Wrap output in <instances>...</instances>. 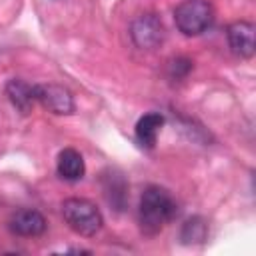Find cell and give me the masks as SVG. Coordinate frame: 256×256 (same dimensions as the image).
<instances>
[{"label":"cell","mask_w":256,"mask_h":256,"mask_svg":"<svg viewBox=\"0 0 256 256\" xmlns=\"http://www.w3.org/2000/svg\"><path fill=\"white\" fill-rule=\"evenodd\" d=\"M178 214V204L172 194L162 186H148L140 198L138 206V224L142 234L156 236L162 228L172 222Z\"/></svg>","instance_id":"6da1fadb"},{"label":"cell","mask_w":256,"mask_h":256,"mask_svg":"<svg viewBox=\"0 0 256 256\" xmlns=\"http://www.w3.org/2000/svg\"><path fill=\"white\" fill-rule=\"evenodd\" d=\"M62 216L66 224L80 236H96L102 230L104 218L98 206L86 198H68L62 202Z\"/></svg>","instance_id":"7a4b0ae2"},{"label":"cell","mask_w":256,"mask_h":256,"mask_svg":"<svg viewBox=\"0 0 256 256\" xmlns=\"http://www.w3.org/2000/svg\"><path fill=\"white\" fill-rule=\"evenodd\" d=\"M214 10L206 0H184L174 10V22L184 36H200L212 26Z\"/></svg>","instance_id":"3957f363"},{"label":"cell","mask_w":256,"mask_h":256,"mask_svg":"<svg viewBox=\"0 0 256 256\" xmlns=\"http://www.w3.org/2000/svg\"><path fill=\"white\" fill-rule=\"evenodd\" d=\"M130 36H132V40H134V44L138 48L154 50L164 42L166 32H164L162 20L156 14H142L132 22Z\"/></svg>","instance_id":"277c9868"},{"label":"cell","mask_w":256,"mask_h":256,"mask_svg":"<svg viewBox=\"0 0 256 256\" xmlns=\"http://www.w3.org/2000/svg\"><path fill=\"white\" fill-rule=\"evenodd\" d=\"M36 102H40L48 112L58 116H68L74 112V98L72 92L60 84H38L34 86Z\"/></svg>","instance_id":"5b68a950"},{"label":"cell","mask_w":256,"mask_h":256,"mask_svg":"<svg viewBox=\"0 0 256 256\" xmlns=\"http://www.w3.org/2000/svg\"><path fill=\"white\" fill-rule=\"evenodd\" d=\"M254 24L246 22V20H238L234 24L228 26V44L230 50L238 56V58H252L254 56Z\"/></svg>","instance_id":"8992f818"},{"label":"cell","mask_w":256,"mask_h":256,"mask_svg":"<svg viewBox=\"0 0 256 256\" xmlns=\"http://www.w3.org/2000/svg\"><path fill=\"white\" fill-rule=\"evenodd\" d=\"M8 228L16 236H26V238L40 236L46 230V218L38 210L24 208V210H18V212L12 214V218L8 222Z\"/></svg>","instance_id":"52a82bcc"},{"label":"cell","mask_w":256,"mask_h":256,"mask_svg":"<svg viewBox=\"0 0 256 256\" xmlns=\"http://www.w3.org/2000/svg\"><path fill=\"white\" fill-rule=\"evenodd\" d=\"M56 170H58L60 178H64L68 182H78V180H82V176L86 172V164H84V158L78 150L66 148L58 154Z\"/></svg>","instance_id":"ba28073f"},{"label":"cell","mask_w":256,"mask_h":256,"mask_svg":"<svg viewBox=\"0 0 256 256\" xmlns=\"http://www.w3.org/2000/svg\"><path fill=\"white\" fill-rule=\"evenodd\" d=\"M164 126V116L158 114V112H150V114H144L138 124H136V140L142 148L146 150H152L156 146V138H158V132L160 128Z\"/></svg>","instance_id":"9c48e42d"},{"label":"cell","mask_w":256,"mask_h":256,"mask_svg":"<svg viewBox=\"0 0 256 256\" xmlns=\"http://www.w3.org/2000/svg\"><path fill=\"white\" fill-rule=\"evenodd\" d=\"M6 96L10 98V102L22 112V114H28L36 102V96H34V86H30L28 82L24 80H10L6 84Z\"/></svg>","instance_id":"30bf717a"},{"label":"cell","mask_w":256,"mask_h":256,"mask_svg":"<svg viewBox=\"0 0 256 256\" xmlns=\"http://www.w3.org/2000/svg\"><path fill=\"white\" fill-rule=\"evenodd\" d=\"M206 234H208V224L204 222V218L194 216V218L184 222L180 238H182L184 244H198V242L206 240Z\"/></svg>","instance_id":"8fae6325"}]
</instances>
